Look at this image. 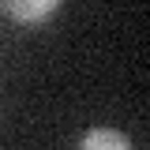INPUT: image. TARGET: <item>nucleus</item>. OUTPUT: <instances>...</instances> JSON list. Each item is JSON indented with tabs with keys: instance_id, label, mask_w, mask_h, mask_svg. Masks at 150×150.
<instances>
[{
	"instance_id": "f03ea898",
	"label": "nucleus",
	"mask_w": 150,
	"mask_h": 150,
	"mask_svg": "<svg viewBox=\"0 0 150 150\" xmlns=\"http://www.w3.org/2000/svg\"><path fill=\"white\" fill-rule=\"evenodd\" d=\"M128 146H131V135L116 128H90L79 139V150H128Z\"/></svg>"
},
{
	"instance_id": "f257e3e1",
	"label": "nucleus",
	"mask_w": 150,
	"mask_h": 150,
	"mask_svg": "<svg viewBox=\"0 0 150 150\" xmlns=\"http://www.w3.org/2000/svg\"><path fill=\"white\" fill-rule=\"evenodd\" d=\"M0 11L15 26H41L60 11V0H0Z\"/></svg>"
}]
</instances>
